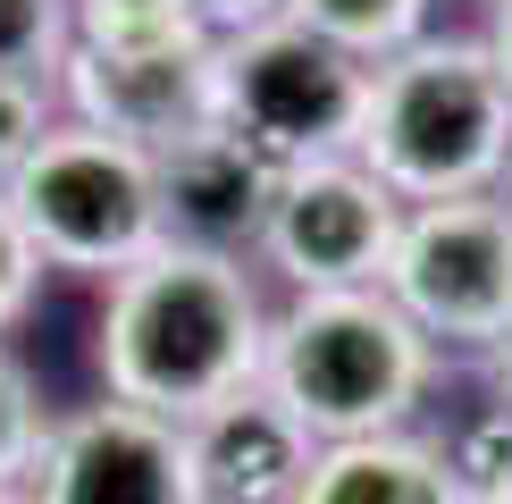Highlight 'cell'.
Here are the masks:
<instances>
[{
  "mask_svg": "<svg viewBox=\"0 0 512 504\" xmlns=\"http://www.w3.org/2000/svg\"><path fill=\"white\" fill-rule=\"evenodd\" d=\"M261 345H269V303L244 261L152 244L101 294L93 370L110 404L194 429L227 395L261 387Z\"/></svg>",
  "mask_w": 512,
  "mask_h": 504,
  "instance_id": "cell-1",
  "label": "cell"
},
{
  "mask_svg": "<svg viewBox=\"0 0 512 504\" xmlns=\"http://www.w3.org/2000/svg\"><path fill=\"white\" fill-rule=\"evenodd\" d=\"M437 387V345L420 336L378 286L361 294H286L269 311L261 395L311 446L412 429Z\"/></svg>",
  "mask_w": 512,
  "mask_h": 504,
  "instance_id": "cell-2",
  "label": "cell"
},
{
  "mask_svg": "<svg viewBox=\"0 0 512 504\" xmlns=\"http://www.w3.org/2000/svg\"><path fill=\"white\" fill-rule=\"evenodd\" d=\"M353 160L403 210L496 194L512 168V93H504L496 59H487V42L479 34H420L412 51L378 59Z\"/></svg>",
  "mask_w": 512,
  "mask_h": 504,
  "instance_id": "cell-3",
  "label": "cell"
},
{
  "mask_svg": "<svg viewBox=\"0 0 512 504\" xmlns=\"http://www.w3.org/2000/svg\"><path fill=\"white\" fill-rule=\"evenodd\" d=\"M9 219L26 227L34 261L42 269H76V278H101L110 286L118 269H135L160 236V177H152V152L118 135H93L76 118H51L42 143L26 152L9 185H0Z\"/></svg>",
  "mask_w": 512,
  "mask_h": 504,
  "instance_id": "cell-4",
  "label": "cell"
},
{
  "mask_svg": "<svg viewBox=\"0 0 512 504\" xmlns=\"http://www.w3.org/2000/svg\"><path fill=\"white\" fill-rule=\"evenodd\" d=\"M219 51V126L236 143H252L269 168H311V160H353L361 110H370V68L345 51H328L319 34L286 26H252Z\"/></svg>",
  "mask_w": 512,
  "mask_h": 504,
  "instance_id": "cell-5",
  "label": "cell"
},
{
  "mask_svg": "<svg viewBox=\"0 0 512 504\" xmlns=\"http://www.w3.org/2000/svg\"><path fill=\"white\" fill-rule=\"evenodd\" d=\"M378 294L437 353H496L512 336V210L496 194L403 210Z\"/></svg>",
  "mask_w": 512,
  "mask_h": 504,
  "instance_id": "cell-6",
  "label": "cell"
},
{
  "mask_svg": "<svg viewBox=\"0 0 512 504\" xmlns=\"http://www.w3.org/2000/svg\"><path fill=\"white\" fill-rule=\"evenodd\" d=\"M403 236V202L370 177L361 160H311L277 177L269 227H261V261L294 294H361L387 278Z\"/></svg>",
  "mask_w": 512,
  "mask_h": 504,
  "instance_id": "cell-7",
  "label": "cell"
},
{
  "mask_svg": "<svg viewBox=\"0 0 512 504\" xmlns=\"http://www.w3.org/2000/svg\"><path fill=\"white\" fill-rule=\"evenodd\" d=\"M26 496L34 504H202L185 429H168L152 412H126L110 395L59 412L42 429Z\"/></svg>",
  "mask_w": 512,
  "mask_h": 504,
  "instance_id": "cell-8",
  "label": "cell"
},
{
  "mask_svg": "<svg viewBox=\"0 0 512 504\" xmlns=\"http://www.w3.org/2000/svg\"><path fill=\"white\" fill-rule=\"evenodd\" d=\"M51 101L93 135H118L135 152H177L185 135L219 126V51L185 42V51H68L51 76Z\"/></svg>",
  "mask_w": 512,
  "mask_h": 504,
  "instance_id": "cell-9",
  "label": "cell"
},
{
  "mask_svg": "<svg viewBox=\"0 0 512 504\" xmlns=\"http://www.w3.org/2000/svg\"><path fill=\"white\" fill-rule=\"evenodd\" d=\"M152 177H160V236L168 244L244 261V252H261V227H269V202H277L286 168H269L227 126H202V135H185L177 152L152 160Z\"/></svg>",
  "mask_w": 512,
  "mask_h": 504,
  "instance_id": "cell-10",
  "label": "cell"
},
{
  "mask_svg": "<svg viewBox=\"0 0 512 504\" xmlns=\"http://www.w3.org/2000/svg\"><path fill=\"white\" fill-rule=\"evenodd\" d=\"M185 454H194L202 504H286L303 488V471H311V437L261 387H244L219 412H202L185 429Z\"/></svg>",
  "mask_w": 512,
  "mask_h": 504,
  "instance_id": "cell-11",
  "label": "cell"
},
{
  "mask_svg": "<svg viewBox=\"0 0 512 504\" xmlns=\"http://www.w3.org/2000/svg\"><path fill=\"white\" fill-rule=\"evenodd\" d=\"M286 504H471L454 454L420 429L353 437V446H311V471Z\"/></svg>",
  "mask_w": 512,
  "mask_h": 504,
  "instance_id": "cell-12",
  "label": "cell"
},
{
  "mask_svg": "<svg viewBox=\"0 0 512 504\" xmlns=\"http://www.w3.org/2000/svg\"><path fill=\"white\" fill-rule=\"evenodd\" d=\"M429 9L437 0H286V26L319 34L328 51L361 59V68H378V59L412 51L429 34Z\"/></svg>",
  "mask_w": 512,
  "mask_h": 504,
  "instance_id": "cell-13",
  "label": "cell"
},
{
  "mask_svg": "<svg viewBox=\"0 0 512 504\" xmlns=\"http://www.w3.org/2000/svg\"><path fill=\"white\" fill-rule=\"evenodd\" d=\"M194 34V17H185V0H68V51H185Z\"/></svg>",
  "mask_w": 512,
  "mask_h": 504,
  "instance_id": "cell-14",
  "label": "cell"
},
{
  "mask_svg": "<svg viewBox=\"0 0 512 504\" xmlns=\"http://www.w3.org/2000/svg\"><path fill=\"white\" fill-rule=\"evenodd\" d=\"M68 59V0H0V76L51 93Z\"/></svg>",
  "mask_w": 512,
  "mask_h": 504,
  "instance_id": "cell-15",
  "label": "cell"
},
{
  "mask_svg": "<svg viewBox=\"0 0 512 504\" xmlns=\"http://www.w3.org/2000/svg\"><path fill=\"white\" fill-rule=\"evenodd\" d=\"M42 429H51V412H42V387H34V370L17 362L9 345H0V496H9V488H26Z\"/></svg>",
  "mask_w": 512,
  "mask_h": 504,
  "instance_id": "cell-16",
  "label": "cell"
},
{
  "mask_svg": "<svg viewBox=\"0 0 512 504\" xmlns=\"http://www.w3.org/2000/svg\"><path fill=\"white\" fill-rule=\"evenodd\" d=\"M42 126H51V93H42V84H9V76H0V185L26 168V152L42 143Z\"/></svg>",
  "mask_w": 512,
  "mask_h": 504,
  "instance_id": "cell-17",
  "label": "cell"
},
{
  "mask_svg": "<svg viewBox=\"0 0 512 504\" xmlns=\"http://www.w3.org/2000/svg\"><path fill=\"white\" fill-rule=\"evenodd\" d=\"M34 286H42V261H34L26 227L9 219V202H0V336H9V328L34 311Z\"/></svg>",
  "mask_w": 512,
  "mask_h": 504,
  "instance_id": "cell-18",
  "label": "cell"
},
{
  "mask_svg": "<svg viewBox=\"0 0 512 504\" xmlns=\"http://www.w3.org/2000/svg\"><path fill=\"white\" fill-rule=\"evenodd\" d=\"M185 17H194L202 42H236L252 26H269V17H286V0H185Z\"/></svg>",
  "mask_w": 512,
  "mask_h": 504,
  "instance_id": "cell-19",
  "label": "cell"
},
{
  "mask_svg": "<svg viewBox=\"0 0 512 504\" xmlns=\"http://www.w3.org/2000/svg\"><path fill=\"white\" fill-rule=\"evenodd\" d=\"M487 59H496V76H504V93H512V0H487Z\"/></svg>",
  "mask_w": 512,
  "mask_h": 504,
  "instance_id": "cell-20",
  "label": "cell"
},
{
  "mask_svg": "<svg viewBox=\"0 0 512 504\" xmlns=\"http://www.w3.org/2000/svg\"><path fill=\"white\" fill-rule=\"evenodd\" d=\"M487 362H496V404L512 412V336H504V345H496V353H487Z\"/></svg>",
  "mask_w": 512,
  "mask_h": 504,
  "instance_id": "cell-21",
  "label": "cell"
},
{
  "mask_svg": "<svg viewBox=\"0 0 512 504\" xmlns=\"http://www.w3.org/2000/svg\"><path fill=\"white\" fill-rule=\"evenodd\" d=\"M471 504H512V479H496V488H471Z\"/></svg>",
  "mask_w": 512,
  "mask_h": 504,
  "instance_id": "cell-22",
  "label": "cell"
},
{
  "mask_svg": "<svg viewBox=\"0 0 512 504\" xmlns=\"http://www.w3.org/2000/svg\"><path fill=\"white\" fill-rule=\"evenodd\" d=\"M496 202H504V210H512V168H504V185H496Z\"/></svg>",
  "mask_w": 512,
  "mask_h": 504,
  "instance_id": "cell-23",
  "label": "cell"
},
{
  "mask_svg": "<svg viewBox=\"0 0 512 504\" xmlns=\"http://www.w3.org/2000/svg\"><path fill=\"white\" fill-rule=\"evenodd\" d=\"M0 504H34V496H26V488H9V496H0Z\"/></svg>",
  "mask_w": 512,
  "mask_h": 504,
  "instance_id": "cell-24",
  "label": "cell"
}]
</instances>
